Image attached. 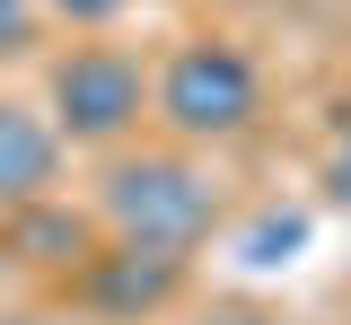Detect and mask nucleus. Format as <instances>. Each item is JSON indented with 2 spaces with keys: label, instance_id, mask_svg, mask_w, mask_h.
I'll return each mask as SVG.
<instances>
[{
  "label": "nucleus",
  "instance_id": "nucleus-1",
  "mask_svg": "<svg viewBox=\"0 0 351 325\" xmlns=\"http://www.w3.org/2000/svg\"><path fill=\"white\" fill-rule=\"evenodd\" d=\"M97 220H106V237L193 255L219 229V185L184 149H132V158H106V176H97Z\"/></svg>",
  "mask_w": 351,
  "mask_h": 325
},
{
  "label": "nucleus",
  "instance_id": "nucleus-2",
  "mask_svg": "<svg viewBox=\"0 0 351 325\" xmlns=\"http://www.w3.org/2000/svg\"><path fill=\"white\" fill-rule=\"evenodd\" d=\"M149 106L176 141H237L263 115V71L228 36H193L167 53V71L149 80Z\"/></svg>",
  "mask_w": 351,
  "mask_h": 325
},
{
  "label": "nucleus",
  "instance_id": "nucleus-3",
  "mask_svg": "<svg viewBox=\"0 0 351 325\" xmlns=\"http://www.w3.org/2000/svg\"><path fill=\"white\" fill-rule=\"evenodd\" d=\"M141 106H149V80L114 45H71L53 62V80H44V115L80 149H114L123 132H141Z\"/></svg>",
  "mask_w": 351,
  "mask_h": 325
},
{
  "label": "nucleus",
  "instance_id": "nucleus-4",
  "mask_svg": "<svg viewBox=\"0 0 351 325\" xmlns=\"http://www.w3.org/2000/svg\"><path fill=\"white\" fill-rule=\"evenodd\" d=\"M184 264L193 255L141 246V237H97V255L71 273V299L97 325H149V317H167L176 299H184Z\"/></svg>",
  "mask_w": 351,
  "mask_h": 325
},
{
  "label": "nucleus",
  "instance_id": "nucleus-5",
  "mask_svg": "<svg viewBox=\"0 0 351 325\" xmlns=\"http://www.w3.org/2000/svg\"><path fill=\"white\" fill-rule=\"evenodd\" d=\"M97 237H106L97 211H71L62 193H36V202H9V211H0V264L71 281L88 255H97Z\"/></svg>",
  "mask_w": 351,
  "mask_h": 325
},
{
  "label": "nucleus",
  "instance_id": "nucleus-6",
  "mask_svg": "<svg viewBox=\"0 0 351 325\" xmlns=\"http://www.w3.org/2000/svg\"><path fill=\"white\" fill-rule=\"evenodd\" d=\"M62 149H71V132H62L53 115L18 106V97H0V211H9V202H36V193H53V176H62Z\"/></svg>",
  "mask_w": 351,
  "mask_h": 325
},
{
  "label": "nucleus",
  "instance_id": "nucleus-7",
  "mask_svg": "<svg viewBox=\"0 0 351 325\" xmlns=\"http://www.w3.org/2000/svg\"><path fill=\"white\" fill-rule=\"evenodd\" d=\"M299 246H307V211H263L246 229V264H290Z\"/></svg>",
  "mask_w": 351,
  "mask_h": 325
},
{
  "label": "nucleus",
  "instance_id": "nucleus-8",
  "mask_svg": "<svg viewBox=\"0 0 351 325\" xmlns=\"http://www.w3.org/2000/svg\"><path fill=\"white\" fill-rule=\"evenodd\" d=\"M325 202H334V211H351V123L334 132V149H325Z\"/></svg>",
  "mask_w": 351,
  "mask_h": 325
},
{
  "label": "nucleus",
  "instance_id": "nucleus-9",
  "mask_svg": "<svg viewBox=\"0 0 351 325\" xmlns=\"http://www.w3.org/2000/svg\"><path fill=\"white\" fill-rule=\"evenodd\" d=\"M132 0H53V18L62 27H106V18H123Z\"/></svg>",
  "mask_w": 351,
  "mask_h": 325
},
{
  "label": "nucleus",
  "instance_id": "nucleus-10",
  "mask_svg": "<svg viewBox=\"0 0 351 325\" xmlns=\"http://www.w3.org/2000/svg\"><path fill=\"white\" fill-rule=\"evenodd\" d=\"M202 325H281V317H263V308H211Z\"/></svg>",
  "mask_w": 351,
  "mask_h": 325
},
{
  "label": "nucleus",
  "instance_id": "nucleus-11",
  "mask_svg": "<svg viewBox=\"0 0 351 325\" xmlns=\"http://www.w3.org/2000/svg\"><path fill=\"white\" fill-rule=\"evenodd\" d=\"M0 325H80V317H0Z\"/></svg>",
  "mask_w": 351,
  "mask_h": 325
},
{
  "label": "nucleus",
  "instance_id": "nucleus-12",
  "mask_svg": "<svg viewBox=\"0 0 351 325\" xmlns=\"http://www.w3.org/2000/svg\"><path fill=\"white\" fill-rule=\"evenodd\" d=\"M0 18H27V0H0Z\"/></svg>",
  "mask_w": 351,
  "mask_h": 325
}]
</instances>
